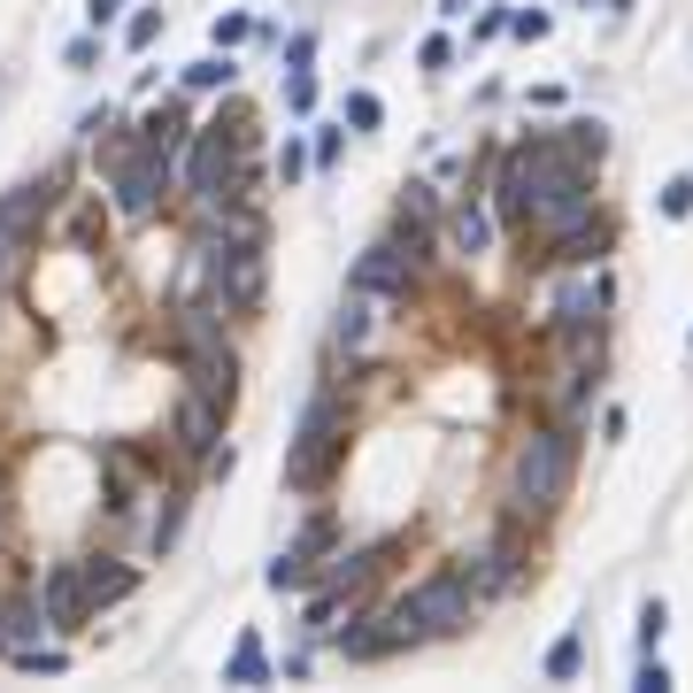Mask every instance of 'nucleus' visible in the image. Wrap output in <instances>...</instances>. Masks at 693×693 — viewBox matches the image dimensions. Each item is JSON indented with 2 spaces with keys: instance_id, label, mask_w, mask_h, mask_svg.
I'll use <instances>...</instances> for the list:
<instances>
[{
  "instance_id": "25",
  "label": "nucleus",
  "mask_w": 693,
  "mask_h": 693,
  "mask_svg": "<svg viewBox=\"0 0 693 693\" xmlns=\"http://www.w3.org/2000/svg\"><path fill=\"white\" fill-rule=\"evenodd\" d=\"M154 32H162V16L147 9V16H131V32H124V39H131V47H154Z\"/></svg>"
},
{
  "instance_id": "28",
  "label": "nucleus",
  "mask_w": 693,
  "mask_h": 693,
  "mask_svg": "<svg viewBox=\"0 0 693 693\" xmlns=\"http://www.w3.org/2000/svg\"><path fill=\"white\" fill-rule=\"evenodd\" d=\"M663 685H670V670H663V663L647 655V663H640V693H663Z\"/></svg>"
},
{
  "instance_id": "19",
  "label": "nucleus",
  "mask_w": 693,
  "mask_h": 693,
  "mask_svg": "<svg viewBox=\"0 0 693 693\" xmlns=\"http://www.w3.org/2000/svg\"><path fill=\"white\" fill-rule=\"evenodd\" d=\"M570 154L578 162H601V154H609V131H601V124H570Z\"/></svg>"
},
{
  "instance_id": "26",
  "label": "nucleus",
  "mask_w": 693,
  "mask_h": 693,
  "mask_svg": "<svg viewBox=\"0 0 693 693\" xmlns=\"http://www.w3.org/2000/svg\"><path fill=\"white\" fill-rule=\"evenodd\" d=\"M247 32H254V24H247V16H216V47H239V39H247Z\"/></svg>"
},
{
  "instance_id": "14",
  "label": "nucleus",
  "mask_w": 693,
  "mask_h": 693,
  "mask_svg": "<svg viewBox=\"0 0 693 693\" xmlns=\"http://www.w3.org/2000/svg\"><path fill=\"white\" fill-rule=\"evenodd\" d=\"M448 231H455V247H463V254H486V239H493V224H486V209H478V201H463V209L448 216Z\"/></svg>"
},
{
  "instance_id": "8",
  "label": "nucleus",
  "mask_w": 693,
  "mask_h": 693,
  "mask_svg": "<svg viewBox=\"0 0 693 693\" xmlns=\"http://www.w3.org/2000/svg\"><path fill=\"white\" fill-rule=\"evenodd\" d=\"M601 301H609V286H601V278H570V286L555 293V331L578 346V355H585V331H593Z\"/></svg>"
},
{
  "instance_id": "2",
  "label": "nucleus",
  "mask_w": 693,
  "mask_h": 693,
  "mask_svg": "<svg viewBox=\"0 0 693 693\" xmlns=\"http://www.w3.org/2000/svg\"><path fill=\"white\" fill-rule=\"evenodd\" d=\"M378 625H386V647H416V640H448V632H463V625H470V578H463V570L424 578L416 593L393 601Z\"/></svg>"
},
{
  "instance_id": "29",
  "label": "nucleus",
  "mask_w": 693,
  "mask_h": 693,
  "mask_svg": "<svg viewBox=\"0 0 693 693\" xmlns=\"http://www.w3.org/2000/svg\"><path fill=\"white\" fill-rule=\"evenodd\" d=\"M116 9H124V0H85V16H93V24H101V32H109V24H116Z\"/></svg>"
},
{
  "instance_id": "4",
  "label": "nucleus",
  "mask_w": 693,
  "mask_h": 693,
  "mask_svg": "<svg viewBox=\"0 0 693 693\" xmlns=\"http://www.w3.org/2000/svg\"><path fill=\"white\" fill-rule=\"evenodd\" d=\"M331 455H339V401L324 393V401H308V416H301V448L286 455V486H316V478L331 470Z\"/></svg>"
},
{
  "instance_id": "11",
  "label": "nucleus",
  "mask_w": 693,
  "mask_h": 693,
  "mask_svg": "<svg viewBox=\"0 0 693 693\" xmlns=\"http://www.w3.org/2000/svg\"><path fill=\"white\" fill-rule=\"evenodd\" d=\"M47 209H54V178H32V186H16L9 201H0V247H9V239H32V231L47 224Z\"/></svg>"
},
{
  "instance_id": "23",
  "label": "nucleus",
  "mask_w": 693,
  "mask_h": 693,
  "mask_svg": "<svg viewBox=\"0 0 693 693\" xmlns=\"http://www.w3.org/2000/svg\"><path fill=\"white\" fill-rule=\"evenodd\" d=\"M663 216H670V224H678V216H693V186H685V178H678V186H663Z\"/></svg>"
},
{
  "instance_id": "21",
  "label": "nucleus",
  "mask_w": 693,
  "mask_h": 693,
  "mask_svg": "<svg viewBox=\"0 0 693 693\" xmlns=\"http://www.w3.org/2000/svg\"><path fill=\"white\" fill-rule=\"evenodd\" d=\"M663 625H670V609H663V601H647V609H640V647H647V655L663 647Z\"/></svg>"
},
{
  "instance_id": "13",
  "label": "nucleus",
  "mask_w": 693,
  "mask_h": 693,
  "mask_svg": "<svg viewBox=\"0 0 693 693\" xmlns=\"http://www.w3.org/2000/svg\"><path fill=\"white\" fill-rule=\"evenodd\" d=\"M77 570H85V601H93V609L131 593V570H124V563H77Z\"/></svg>"
},
{
  "instance_id": "3",
  "label": "nucleus",
  "mask_w": 693,
  "mask_h": 693,
  "mask_svg": "<svg viewBox=\"0 0 693 693\" xmlns=\"http://www.w3.org/2000/svg\"><path fill=\"white\" fill-rule=\"evenodd\" d=\"M508 493H516V508H525V516H547V508L570 493V431H532V440H516Z\"/></svg>"
},
{
  "instance_id": "9",
  "label": "nucleus",
  "mask_w": 693,
  "mask_h": 693,
  "mask_svg": "<svg viewBox=\"0 0 693 693\" xmlns=\"http://www.w3.org/2000/svg\"><path fill=\"white\" fill-rule=\"evenodd\" d=\"M408 278H416V247H401V239L370 247L363 263H355V293H393V286H408Z\"/></svg>"
},
{
  "instance_id": "5",
  "label": "nucleus",
  "mask_w": 693,
  "mask_h": 693,
  "mask_svg": "<svg viewBox=\"0 0 693 693\" xmlns=\"http://www.w3.org/2000/svg\"><path fill=\"white\" fill-rule=\"evenodd\" d=\"M162 186H169V154H162V147H139V154L116 162V209H124V216H154Z\"/></svg>"
},
{
  "instance_id": "20",
  "label": "nucleus",
  "mask_w": 693,
  "mask_h": 693,
  "mask_svg": "<svg viewBox=\"0 0 693 693\" xmlns=\"http://www.w3.org/2000/svg\"><path fill=\"white\" fill-rule=\"evenodd\" d=\"M578 663H585L578 640H555V647H547V678H578Z\"/></svg>"
},
{
  "instance_id": "30",
  "label": "nucleus",
  "mask_w": 693,
  "mask_h": 693,
  "mask_svg": "<svg viewBox=\"0 0 693 693\" xmlns=\"http://www.w3.org/2000/svg\"><path fill=\"white\" fill-rule=\"evenodd\" d=\"M463 9H470V0H440V16H463Z\"/></svg>"
},
{
  "instance_id": "16",
  "label": "nucleus",
  "mask_w": 693,
  "mask_h": 693,
  "mask_svg": "<svg viewBox=\"0 0 693 693\" xmlns=\"http://www.w3.org/2000/svg\"><path fill=\"white\" fill-rule=\"evenodd\" d=\"M401 231H408V247L431 231V193H424V186H408V193H401Z\"/></svg>"
},
{
  "instance_id": "7",
  "label": "nucleus",
  "mask_w": 693,
  "mask_h": 693,
  "mask_svg": "<svg viewBox=\"0 0 693 693\" xmlns=\"http://www.w3.org/2000/svg\"><path fill=\"white\" fill-rule=\"evenodd\" d=\"M39 609H47V625H62V632H77L85 617H93V601H85V570H77V563H54V570H47Z\"/></svg>"
},
{
  "instance_id": "27",
  "label": "nucleus",
  "mask_w": 693,
  "mask_h": 693,
  "mask_svg": "<svg viewBox=\"0 0 693 693\" xmlns=\"http://www.w3.org/2000/svg\"><path fill=\"white\" fill-rule=\"evenodd\" d=\"M286 101H293V109H308V101H316V85H308V70H293V77H286Z\"/></svg>"
},
{
  "instance_id": "17",
  "label": "nucleus",
  "mask_w": 693,
  "mask_h": 693,
  "mask_svg": "<svg viewBox=\"0 0 693 693\" xmlns=\"http://www.w3.org/2000/svg\"><path fill=\"white\" fill-rule=\"evenodd\" d=\"M263 670H270V663H263V647H254V640H239V647H231V670H224V678H231V685H263Z\"/></svg>"
},
{
  "instance_id": "22",
  "label": "nucleus",
  "mask_w": 693,
  "mask_h": 693,
  "mask_svg": "<svg viewBox=\"0 0 693 693\" xmlns=\"http://www.w3.org/2000/svg\"><path fill=\"white\" fill-rule=\"evenodd\" d=\"M378 116H386L378 93H355V101H346V124H355V131H378Z\"/></svg>"
},
{
  "instance_id": "10",
  "label": "nucleus",
  "mask_w": 693,
  "mask_h": 693,
  "mask_svg": "<svg viewBox=\"0 0 693 693\" xmlns=\"http://www.w3.org/2000/svg\"><path fill=\"white\" fill-rule=\"evenodd\" d=\"M216 440H224V401H209V393H186L178 401V448L186 455H216Z\"/></svg>"
},
{
  "instance_id": "12",
  "label": "nucleus",
  "mask_w": 693,
  "mask_h": 693,
  "mask_svg": "<svg viewBox=\"0 0 693 693\" xmlns=\"http://www.w3.org/2000/svg\"><path fill=\"white\" fill-rule=\"evenodd\" d=\"M186 378H193V393H209V401L231 408V378H239L231 346H201V355H186Z\"/></svg>"
},
{
  "instance_id": "1",
  "label": "nucleus",
  "mask_w": 693,
  "mask_h": 693,
  "mask_svg": "<svg viewBox=\"0 0 693 693\" xmlns=\"http://www.w3.org/2000/svg\"><path fill=\"white\" fill-rule=\"evenodd\" d=\"M501 209L516 224H532L547 239H563L570 224L593 216V193H585V162L555 139H532V147H516L501 162Z\"/></svg>"
},
{
  "instance_id": "24",
  "label": "nucleus",
  "mask_w": 693,
  "mask_h": 693,
  "mask_svg": "<svg viewBox=\"0 0 693 693\" xmlns=\"http://www.w3.org/2000/svg\"><path fill=\"white\" fill-rule=\"evenodd\" d=\"M508 32H516V39H547V9H525V16L508 24Z\"/></svg>"
},
{
  "instance_id": "18",
  "label": "nucleus",
  "mask_w": 693,
  "mask_h": 693,
  "mask_svg": "<svg viewBox=\"0 0 693 693\" xmlns=\"http://www.w3.org/2000/svg\"><path fill=\"white\" fill-rule=\"evenodd\" d=\"M363 339H370V301L355 293V301L339 308V346H363Z\"/></svg>"
},
{
  "instance_id": "6",
  "label": "nucleus",
  "mask_w": 693,
  "mask_h": 693,
  "mask_svg": "<svg viewBox=\"0 0 693 693\" xmlns=\"http://www.w3.org/2000/svg\"><path fill=\"white\" fill-rule=\"evenodd\" d=\"M224 186H231V147H224V131H201L193 154H186V193L201 209H216V201H231Z\"/></svg>"
},
{
  "instance_id": "15",
  "label": "nucleus",
  "mask_w": 693,
  "mask_h": 693,
  "mask_svg": "<svg viewBox=\"0 0 693 693\" xmlns=\"http://www.w3.org/2000/svg\"><path fill=\"white\" fill-rule=\"evenodd\" d=\"M186 85H193V93H216V85H231V54L216 47V54H201L193 70H186Z\"/></svg>"
}]
</instances>
